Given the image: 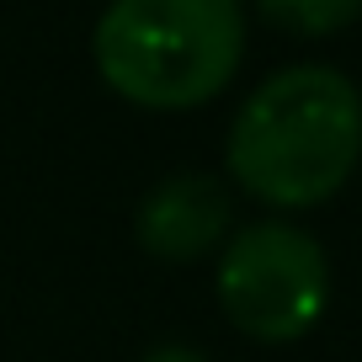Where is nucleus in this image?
<instances>
[{"mask_svg": "<svg viewBox=\"0 0 362 362\" xmlns=\"http://www.w3.org/2000/svg\"><path fill=\"white\" fill-rule=\"evenodd\" d=\"M224 315L256 341H298L330 304V267L309 229L261 218L245 224L218 256Z\"/></svg>", "mask_w": 362, "mask_h": 362, "instance_id": "obj_3", "label": "nucleus"}, {"mask_svg": "<svg viewBox=\"0 0 362 362\" xmlns=\"http://www.w3.org/2000/svg\"><path fill=\"white\" fill-rule=\"evenodd\" d=\"M96 69L139 107H197L245 54L240 0H112L96 22Z\"/></svg>", "mask_w": 362, "mask_h": 362, "instance_id": "obj_2", "label": "nucleus"}, {"mask_svg": "<svg viewBox=\"0 0 362 362\" xmlns=\"http://www.w3.org/2000/svg\"><path fill=\"white\" fill-rule=\"evenodd\" d=\"M139 362H208V357L192 351V346H155V351H144Z\"/></svg>", "mask_w": 362, "mask_h": 362, "instance_id": "obj_6", "label": "nucleus"}, {"mask_svg": "<svg viewBox=\"0 0 362 362\" xmlns=\"http://www.w3.org/2000/svg\"><path fill=\"white\" fill-rule=\"evenodd\" d=\"M224 229H229V192L203 170L165 176L139 203V240L165 261H192L214 250Z\"/></svg>", "mask_w": 362, "mask_h": 362, "instance_id": "obj_4", "label": "nucleus"}, {"mask_svg": "<svg viewBox=\"0 0 362 362\" xmlns=\"http://www.w3.org/2000/svg\"><path fill=\"white\" fill-rule=\"evenodd\" d=\"M362 155V96L330 64L267 75L229 123V170L277 208L325 203Z\"/></svg>", "mask_w": 362, "mask_h": 362, "instance_id": "obj_1", "label": "nucleus"}, {"mask_svg": "<svg viewBox=\"0 0 362 362\" xmlns=\"http://www.w3.org/2000/svg\"><path fill=\"white\" fill-rule=\"evenodd\" d=\"M261 11H267V22L288 27V33L320 37V33H336V27L357 22L362 0H261Z\"/></svg>", "mask_w": 362, "mask_h": 362, "instance_id": "obj_5", "label": "nucleus"}]
</instances>
